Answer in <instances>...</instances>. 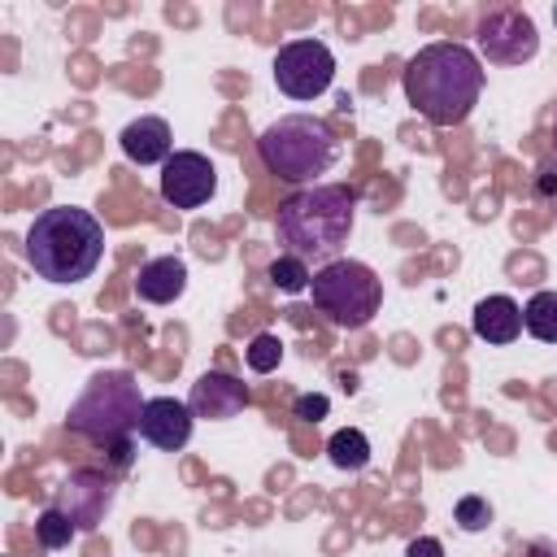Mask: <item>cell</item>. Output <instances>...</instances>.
I'll list each match as a JSON object with an SVG mask.
<instances>
[{"label":"cell","mask_w":557,"mask_h":557,"mask_svg":"<svg viewBox=\"0 0 557 557\" xmlns=\"http://www.w3.org/2000/svg\"><path fill=\"white\" fill-rule=\"evenodd\" d=\"M405 100L431 126H461L483 96V65L466 44L440 39L405 61Z\"/></svg>","instance_id":"obj_1"},{"label":"cell","mask_w":557,"mask_h":557,"mask_svg":"<svg viewBox=\"0 0 557 557\" xmlns=\"http://www.w3.org/2000/svg\"><path fill=\"white\" fill-rule=\"evenodd\" d=\"M357 222V187L348 183H318L292 191L274 213V235L283 252L309 261H335Z\"/></svg>","instance_id":"obj_2"},{"label":"cell","mask_w":557,"mask_h":557,"mask_svg":"<svg viewBox=\"0 0 557 557\" xmlns=\"http://www.w3.org/2000/svg\"><path fill=\"white\" fill-rule=\"evenodd\" d=\"M22 252L39 278L83 283L96 274V265L104 257V226L96 222V213H87L78 205H52L30 222Z\"/></svg>","instance_id":"obj_3"},{"label":"cell","mask_w":557,"mask_h":557,"mask_svg":"<svg viewBox=\"0 0 557 557\" xmlns=\"http://www.w3.org/2000/svg\"><path fill=\"white\" fill-rule=\"evenodd\" d=\"M339 152H344V144H339L335 126L318 113H283L257 135L261 165L278 183H292V187H300V183L318 187V178L335 170Z\"/></svg>","instance_id":"obj_4"},{"label":"cell","mask_w":557,"mask_h":557,"mask_svg":"<svg viewBox=\"0 0 557 557\" xmlns=\"http://www.w3.org/2000/svg\"><path fill=\"white\" fill-rule=\"evenodd\" d=\"M144 405L148 400L131 370H96L74 396V405L65 409V426L70 435L109 448L117 440H131V431H139Z\"/></svg>","instance_id":"obj_5"},{"label":"cell","mask_w":557,"mask_h":557,"mask_svg":"<svg viewBox=\"0 0 557 557\" xmlns=\"http://www.w3.org/2000/svg\"><path fill=\"white\" fill-rule=\"evenodd\" d=\"M309 296H313L318 313H326L331 326L361 331L383 309V278L357 257H335V261L313 270Z\"/></svg>","instance_id":"obj_6"},{"label":"cell","mask_w":557,"mask_h":557,"mask_svg":"<svg viewBox=\"0 0 557 557\" xmlns=\"http://www.w3.org/2000/svg\"><path fill=\"white\" fill-rule=\"evenodd\" d=\"M335 83V52L322 39H292L274 52V87L287 100H318Z\"/></svg>","instance_id":"obj_7"},{"label":"cell","mask_w":557,"mask_h":557,"mask_svg":"<svg viewBox=\"0 0 557 557\" xmlns=\"http://www.w3.org/2000/svg\"><path fill=\"white\" fill-rule=\"evenodd\" d=\"M474 44L492 65H527L540 52V30L531 13L513 4H492L474 26Z\"/></svg>","instance_id":"obj_8"},{"label":"cell","mask_w":557,"mask_h":557,"mask_svg":"<svg viewBox=\"0 0 557 557\" xmlns=\"http://www.w3.org/2000/svg\"><path fill=\"white\" fill-rule=\"evenodd\" d=\"M113 496H117L113 474L91 470V466H78V470H70V474L61 479V487H57L52 505H57V509L78 527V535H83V531H96V527L104 522V513H109Z\"/></svg>","instance_id":"obj_9"},{"label":"cell","mask_w":557,"mask_h":557,"mask_svg":"<svg viewBox=\"0 0 557 557\" xmlns=\"http://www.w3.org/2000/svg\"><path fill=\"white\" fill-rule=\"evenodd\" d=\"M218 191V170L205 152H174L165 165H161V200L174 205V209H200L209 205V196Z\"/></svg>","instance_id":"obj_10"},{"label":"cell","mask_w":557,"mask_h":557,"mask_svg":"<svg viewBox=\"0 0 557 557\" xmlns=\"http://www.w3.org/2000/svg\"><path fill=\"white\" fill-rule=\"evenodd\" d=\"M187 405H191V413L205 418V422H226V418H239V413L252 405V392H248L244 379H235V374H226V370H205V374L191 383Z\"/></svg>","instance_id":"obj_11"},{"label":"cell","mask_w":557,"mask_h":557,"mask_svg":"<svg viewBox=\"0 0 557 557\" xmlns=\"http://www.w3.org/2000/svg\"><path fill=\"white\" fill-rule=\"evenodd\" d=\"M191 405L187 400H174V396H152L139 413V440H148L152 448L161 453H178L187 440H191Z\"/></svg>","instance_id":"obj_12"},{"label":"cell","mask_w":557,"mask_h":557,"mask_svg":"<svg viewBox=\"0 0 557 557\" xmlns=\"http://www.w3.org/2000/svg\"><path fill=\"white\" fill-rule=\"evenodd\" d=\"M122 144V157L135 161V165H165L174 157V135H170V122L157 117V113H139L122 126L117 135Z\"/></svg>","instance_id":"obj_13"},{"label":"cell","mask_w":557,"mask_h":557,"mask_svg":"<svg viewBox=\"0 0 557 557\" xmlns=\"http://www.w3.org/2000/svg\"><path fill=\"white\" fill-rule=\"evenodd\" d=\"M187 292V261L183 257H148L135 274V296L144 305H170Z\"/></svg>","instance_id":"obj_14"},{"label":"cell","mask_w":557,"mask_h":557,"mask_svg":"<svg viewBox=\"0 0 557 557\" xmlns=\"http://www.w3.org/2000/svg\"><path fill=\"white\" fill-rule=\"evenodd\" d=\"M470 331L483 344H513L522 335V305L513 296H483L470 313Z\"/></svg>","instance_id":"obj_15"},{"label":"cell","mask_w":557,"mask_h":557,"mask_svg":"<svg viewBox=\"0 0 557 557\" xmlns=\"http://www.w3.org/2000/svg\"><path fill=\"white\" fill-rule=\"evenodd\" d=\"M326 457H331L335 470H348V474L366 470V466H370V440H366V431H357V426L335 431V435L326 440Z\"/></svg>","instance_id":"obj_16"},{"label":"cell","mask_w":557,"mask_h":557,"mask_svg":"<svg viewBox=\"0 0 557 557\" xmlns=\"http://www.w3.org/2000/svg\"><path fill=\"white\" fill-rule=\"evenodd\" d=\"M522 331L540 344H557V292H535L522 305Z\"/></svg>","instance_id":"obj_17"},{"label":"cell","mask_w":557,"mask_h":557,"mask_svg":"<svg viewBox=\"0 0 557 557\" xmlns=\"http://www.w3.org/2000/svg\"><path fill=\"white\" fill-rule=\"evenodd\" d=\"M78 535V527L57 509V505H44L39 509V518H35V540L48 548V553H57V548H70V540Z\"/></svg>","instance_id":"obj_18"},{"label":"cell","mask_w":557,"mask_h":557,"mask_svg":"<svg viewBox=\"0 0 557 557\" xmlns=\"http://www.w3.org/2000/svg\"><path fill=\"white\" fill-rule=\"evenodd\" d=\"M265 278H270L278 292H287V296H296V292H309V283H313L309 265H305L300 257H292V252H278V257L270 261Z\"/></svg>","instance_id":"obj_19"},{"label":"cell","mask_w":557,"mask_h":557,"mask_svg":"<svg viewBox=\"0 0 557 557\" xmlns=\"http://www.w3.org/2000/svg\"><path fill=\"white\" fill-rule=\"evenodd\" d=\"M244 361H248V370H257V374L278 370V361H283V344H278V335H270V331L252 335V344L244 348Z\"/></svg>","instance_id":"obj_20"},{"label":"cell","mask_w":557,"mask_h":557,"mask_svg":"<svg viewBox=\"0 0 557 557\" xmlns=\"http://www.w3.org/2000/svg\"><path fill=\"white\" fill-rule=\"evenodd\" d=\"M453 522L461 527V531H483L487 522H492V505H487V496H461L457 500V509H453Z\"/></svg>","instance_id":"obj_21"},{"label":"cell","mask_w":557,"mask_h":557,"mask_svg":"<svg viewBox=\"0 0 557 557\" xmlns=\"http://www.w3.org/2000/svg\"><path fill=\"white\" fill-rule=\"evenodd\" d=\"M326 413H331V400L322 392H305L292 400V418H300V422H322Z\"/></svg>","instance_id":"obj_22"},{"label":"cell","mask_w":557,"mask_h":557,"mask_svg":"<svg viewBox=\"0 0 557 557\" xmlns=\"http://www.w3.org/2000/svg\"><path fill=\"white\" fill-rule=\"evenodd\" d=\"M535 196L540 200H557V157L540 161V170H535Z\"/></svg>","instance_id":"obj_23"},{"label":"cell","mask_w":557,"mask_h":557,"mask_svg":"<svg viewBox=\"0 0 557 557\" xmlns=\"http://www.w3.org/2000/svg\"><path fill=\"white\" fill-rule=\"evenodd\" d=\"M405 557H444V544L435 535H418L405 544Z\"/></svg>","instance_id":"obj_24"},{"label":"cell","mask_w":557,"mask_h":557,"mask_svg":"<svg viewBox=\"0 0 557 557\" xmlns=\"http://www.w3.org/2000/svg\"><path fill=\"white\" fill-rule=\"evenodd\" d=\"M131 457H135L131 440H117V444H109V466H113V474H122V470L131 466Z\"/></svg>","instance_id":"obj_25"},{"label":"cell","mask_w":557,"mask_h":557,"mask_svg":"<svg viewBox=\"0 0 557 557\" xmlns=\"http://www.w3.org/2000/svg\"><path fill=\"white\" fill-rule=\"evenodd\" d=\"M527 557H557V540H531Z\"/></svg>","instance_id":"obj_26"},{"label":"cell","mask_w":557,"mask_h":557,"mask_svg":"<svg viewBox=\"0 0 557 557\" xmlns=\"http://www.w3.org/2000/svg\"><path fill=\"white\" fill-rule=\"evenodd\" d=\"M339 387H344V392H357V374H352V370H344V374H339Z\"/></svg>","instance_id":"obj_27"},{"label":"cell","mask_w":557,"mask_h":557,"mask_svg":"<svg viewBox=\"0 0 557 557\" xmlns=\"http://www.w3.org/2000/svg\"><path fill=\"white\" fill-rule=\"evenodd\" d=\"M553 152H557V122H553Z\"/></svg>","instance_id":"obj_28"},{"label":"cell","mask_w":557,"mask_h":557,"mask_svg":"<svg viewBox=\"0 0 557 557\" xmlns=\"http://www.w3.org/2000/svg\"><path fill=\"white\" fill-rule=\"evenodd\" d=\"M553 22H557V4H553Z\"/></svg>","instance_id":"obj_29"}]
</instances>
